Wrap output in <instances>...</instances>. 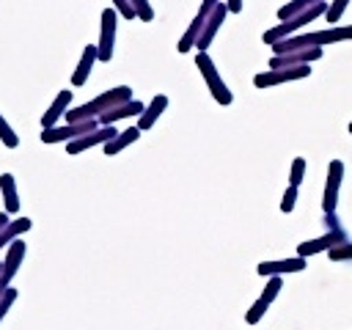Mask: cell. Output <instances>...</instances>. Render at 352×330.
I'll use <instances>...</instances> for the list:
<instances>
[{"label": "cell", "instance_id": "6da1fadb", "mask_svg": "<svg viewBox=\"0 0 352 330\" xmlns=\"http://www.w3.org/2000/svg\"><path fill=\"white\" fill-rule=\"evenodd\" d=\"M338 41H352V25H330V28H322V30L289 36V38L272 44V55H283V52H294V50H308V47L338 44Z\"/></svg>", "mask_w": 352, "mask_h": 330}, {"label": "cell", "instance_id": "7a4b0ae2", "mask_svg": "<svg viewBox=\"0 0 352 330\" xmlns=\"http://www.w3.org/2000/svg\"><path fill=\"white\" fill-rule=\"evenodd\" d=\"M129 99H132V88H129V85H116V88L99 94L96 99H91V102H85V104L69 110V113H66V124L91 121V118L99 121L102 113H107V110H113V107H118V104H124V102H129Z\"/></svg>", "mask_w": 352, "mask_h": 330}, {"label": "cell", "instance_id": "3957f363", "mask_svg": "<svg viewBox=\"0 0 352 330\" xmlns=\"http://www.w3.org/2000/svg\"><path fill=\"white\" fill-rule=\"evenodd\" d=\"M327 3H330V0H322V3H316L314 8H308V11H302V14H297V16L286 19V22H278L275 28H270V30L264 33V44L272 47V44H278V41H283V38H289V36H297L300 28H305L308 22L324 19V14H327Z\"/></svg>", "mask_w": 352, "mask_h": 330}, {"label": "cell", "instance_id": "277c9868", "mask_svg": "<svg viewBox=\"0 0 352 330\" xmlns=\"http://www.w3.org/2000/svg\"><path fill=\"white\" fill-rule=\"evenodd\" d=\"M195 66H198V72L204 74L206 88H209V94H212V99H214L217 104H231V102H234V94H231V91H228V85L223 82V77H220V72H217L214 60H212L206 52H198V55H195Z\"/></svg>", "mask_w": 352, "mask_h": 330}, {"label": "cell", "instance_id": "5b68a950", "mask_svg": "<svg viewBox=\"0 0 352 330\" xmlns=\"http://www.w3.org/2000/svg\"><path fill=\"white\" fill-rule=\"evenodd\" d=\"M102 124L96 118L91 121H77V124H63V126H50V129H41V140L44 143H72L94 129H99Z\"/></svg>", "mask_w": 352, "mask_h": 330}, {"label": "cell", "instance_id": "8992f818", "mask_svg": "<svg viewBox=\"0 0 352 330\" xmlns=\"http://www.w3.org/2000/svg\"><path fill=\"white\" fill-rule=\"evenodd\" d=\"M341 182H344V162L341 160H330V165H327V182H324V192H322V214H333L336 212Z\"/></svg>", "mask_w": 352, "mask_h": 330}, {"label": "cell", "instance_id": "52a82bcc", "mask_svg": "<svg viewBox=\"0 0 352 330\" xmlns=\"http://www.w3.org/2000/svg\"><path fill=\"white\" fill-rule=\"evenodd\" d=\"M341 242H349V236H346V231H344V228L324 231L322 236H314V239L300 242V245H297V256L311 258V256H316V253H327L330 248H336V245H341Z\"/></svg>", "mask_w": 352, "mask_h": 330}, {"label": "cell", "instance_id": "ba28073f", "mask_svg": "<svg viewBox=\"0 0 352 330\" xmlns=\"http://www.w3.org/2000/svg\"><path fill=\"white\" fill-rule=\"evenodd\" d=\"M311 74V66H289V69H270L253 77L256 88H272L280 82H294V80H305Z\"/></svg>", "mask_w": 352, "mask_h": 330}, {"label": "cell", "instance_id": "9c48e42d", "mask_svg": "<svg viewBox=\"0 0 352 330\" xmlns=\"http://www.w3.org/2000/svg\"><path fill=\"white\" fill-rule=\"evenodd\" d=\"M116 28H118V11L116 8H104L102 11V25H99V60H110L113 58V44H116Z\"/></svg>", "mask_w": 352, "mask_h": 330}, {"label": "cell", "instance_id": "30bf717a", "mask_svg": "<svg viewBox=\"0 0 352 330\" xmlns=\"http://www.w3.org/2000/svg\"><path fill=\"white\" fill-rule=\"evenodd\" d=\"M322 58V47H308V50H294L283 55L270 58V69H289V66H311L314 60Z\"/></svg>", "mask_w": 352, "mask_h": 330}, {"label": "cell", "instance_id": "8fae6325", "mask_svg": "<svg viewBox=\"0 0 352 330\" xmlns=\"http://www.w3.org/2000/svg\"><path fill=\"white\" fill-rule=\"evenodd\" d=\"M116 135H118V129H116V126H99V129H94V132H88V135H82V138H77V140L66 143V151H69V154H80V151H85V148H94V146H104V143H110Z\"/></svg>", "mask_w": 352, "mask_h": 330}, {"label": "cell", "instance_id": "7c38bea8", "mask_svg": "<svg viewBox=\"0 0 352 330\" xmlns=\"http://www.w3.org/2000/svg\"><path fill=\"white\" fill-rule=\"evenodd\" d=\"M305 267H308V258L292 256V258H280V261H261V264H256V272L264 278H272V275H286V272H302Z\"/></svg>", "mask_w": 352, "mask_h": 330}, {"label": "cell", "instance_id": "4fadbf2b", "mask_svg": "<svg viewBox=\"0 0 352 330\" xmlns=\"http://www.w3.org/2000/svg\"><path fill=\"white\" fill-rule=\"evenodd\" d=\"M226 14H228V8H226V3H217L214 8H212V14L206 16V25H204V30H201V38H198V52H206V47L212 44V38H214V33L220 30V22L226 19Z\"/></svg>", "mask_w": 352, "mask_h": 330}, {"label": "cell", "instance_id": "5bb4252c", "mask_svg": "<svg viewBox=\"0 0 352 330\" xmlns=\"http://www.w3.org/2000/svg\"><path fill=\"white\" fill-rule=\"evenodd\" d=\"M143 110H146V104H143V102L129 99V102H124V104H118V107H113V110L102 113V116H99V124H102V126H113L116 121L129 118V116H140Z\"/></svg>", "mask_w": 352, "mask_h": 330}, {"label": "cell", "instance_id": "9a60e30c", "mask_svg": "<svg viewBox=\"0 0 352 330\" xmlns=\"http://www.w3.org/2000/svg\"><path fill=\"white\" fill-rule=\"evenodd\" d=\"M69 104H72V91H60L55 99H52V104H50V110L41 116V129H50V126H58V118L60 116H66L69 113Z\"/></svg>", "mask_w": 352, "mask_h": 330}, {"label": "cell", "instance_id": "2e32d148", "mask_svg": "<svg viewBox=\"0 0 352 330\" xmlns=\"http://www.w3.org/2000/svg\"><path fill=\"white\" fill-rule=\"evenodd\" d=\"M165 110H168V96H165V94H157V96L146 104V110L138 116V129H140V132L151 129V126H154V121H157Z\"/></svg>", "mask_w": 352, "mask_h": 330}, {"label": "cell", "instance_id": "e0dca14e", "mask_svg": "<svg viewBox=\"0 0 352 330\" xmlns=\"http://www.w3.org/2000/svg\"><path fill=\"white\" fill-rule=\"evenodd\" d=\"M96 60H99V50H96V44H88V47L82 50V58H80L74 74H72V85H82V82L88 80V74H91V69H94Z\"/></svg>", "mask_w": 352, "mask_h": 330}, {"label": "cell", "instance_id": "ac0fdd59", "mask_svg": "<svg viewBox=\"0 0 352 330\" xmlns=\"http://www.w3.org/2000/svg\"><path fill=\"white\" fill-rule=\"evenodd\" d=\"M206 16H209V14H201V11L195 14V19L190 22V28H187V30H184V36L179 38V47H176L179 52H190V47H195V44H198L201 30H204V25H206Z\"/></svg>", "mask_w": 352, "mask_h": 330}, {"label": "cell", "instance_id": "d6986e66", "mask_svg": "<svg viewBox=\"0 0 352 330\" xmlns=\"http://www.w3.org/2000/svg\"><path fill=\"white\" fill-rule=\"evenodd\" d=\"M138 138H140V129H138V126H126V129H124V132H118L110 143H104V146H102V151H104L107 157H113V154L124 151L129 143H135Z\"/></svg>", "mask_w": 352, "mask_h": 330}, {"label": "cell", "instance_id": "ffe728a7", "mask_svg": "<svg viewBox=\"0 0 352 330\" xmlns=\"http://www.w3.org/2000/svg\"><path fill=\"white\" fill-rule=\"evenodd\" d=\"M0 192H3V201H6V212H16L19 209V198H16V184H14V176L11 173H0Z\"/></svg>", "mask_w": 352, "mask_h": 330}, {"label": "cell", "instance_id": "44dd1931", "mask_svg": "<svg viewBox=\"0 0 352 330\" xmlns=\"http://www.w3.org/2000/svg\"><path fill=\"white\" fill-rule=\"evenodd\" d=\"M316 3H322V0H289L286 6L278 8V19L286 22V19H292V16H297V14L308 11V8H314Z\"/></svg>", "mask_w": 352, "mask_h": 330}, {"label": "cell", "instance_id": "7402d4cb", "mask_svg": "<svg viewBox=\"0 0 352 330\" xmlns=\"http://www.w3.org/2000/svg\"><path fill=\"white\" fill-rule=\"evenodd\" d=\"M280 289H283V278H280V275H272V278H267L264 292L258 294V300H264L267 305H272V302H275V297L280 294Z\"/></svg>", "mask_w": 352, "mask_h": 330}, {"label": "cell", "instance_id": "603a6c76", "mask_svg": "<svg viewBox=\"0 0 352 330\" xmlns=\"http://www.w3.org/2000/svg\"><path fill=\"white\" fill-rule=\"evenodd\" d=\"M349 3H352V0H330V3H327V14H324V22L336 25V22L344 16V11H346Z\"/></svg>", "mask_w": 352, "mask_h": 330}, {"label": "cell", "instance_id": "cb8c5ba5", "mask_svg": "<svg viewBox=\"0 0 352 330\" xmlns=\"http://www.w3.org/2000/svg\"><path fill=\"white\" fill-rule=\"evenodd\" d=\"M305 179V160L302 157H294L292 160V168H289V184L292 187H300Z\"/></svg>", "mask_w": 352, "mask_h": 330}, {"label": "cell", "instance_id": "d4e9b609", "mask_svg": "<svg viewBox=\"0 0 352 330\" xmlns=\"http://www.w3.org/2000/svg\"><path fill=\"white\" fill-rule=\"evenodd\" d=\"M327 258L336 261V264H341V261H352V242H341V245L330 248V250H327Z\"/></svg>", "mask_w": 352, "mask_h": 330}, {"label": "cell", "instance_id": "484cf974", "mask_svg": "<svg viewBox=\"0 0 352 330\" xmlns=\"http://www.w3.org/2000/svg\"><path fill=\"white\" fill-rule=\"evenodd\" d=\"M297 195H300V187H292V184H289V187L283 190V198H280V212H283V214H289V212L294 209Z\"/></svg>", "mask_w": 352, "mask_h": 330}, {"label": "cell", "instance_id": "4316f807", "mask_svg": "<svg viewBox=\"0 0 352 330\" xmlns=\"http://www.w3.org/2000/svg\"><path fill=\"white\" fill-rule=\"evenodd\" d=\"M267 308H270V305H267L264 300H256V302L248 308V314H245V322H248V324H256V322H261V316L267 314Z\"/></svg>", "mask_w": 352, "mask_h": 330}, {"label": "cell", "instance_id": "83f0119b", "mask_svg": "<svg viewBox=\"0 0 352 330\" xmlns=\"http://www.w3.org/2000/svg\"><path fill=\"white\" fill-rule=\"evenodd\" d=\"M0 140L8 146V148H16L19 146V138H16V132L8 126V121L0 116Z\"/></svg>", "mask_w": 352, "mask_h": 330}, {"label": "cell", "instance_id": "f1b7e54d", "mask_svg": "<svg viewBox=\"0 0 352 330\" xmlns=\"http://www.w3.org/2000/svg\"><path fill=\"white\" fill-rule=\"evenodd\" d=\"M129 6L135 8L138 19H143V22H151V19H154V11H151L148 0H129Z\"/></svg>", "mask_w": 352, "mask_h": 330}, {"label": "cell", "instance_id": "f546056e", "mask_svg": "<svg viewBox=\"0 0 352 330\" xmlns=\"http://www.w3.org/2000/svg\"><path fill=\"white\" fill-rule=\"evenodd\" d=\"M14 300H16V289H8V292L3 294V300H0V322H3V316L8 314V308L14 305Z\"/></svg>", "mask_w": 352, "mask_h": 330}, {"label": "cell", "instance_id": "4dcf8cb0", "mask_svg": "<svg viewBox=\"0 0 352 330\" xmlns=\"http://www.w3.org/2000/svg\"><path fill=\"white\" fill-rule=\"evenodd\" d=\"M226 8H228L231 14H239V11H242V0H226Z\"/></svg>", "mask_w": 352, "mask_h": 330}, {"label": "cell", "instance_id": "1f68e13d", "mask_svg": "<svg viewBox=\"0 0 352 330\" xmlns=\"http://www.w3.org/2000/svg\"><path fill=\"white\" fill-rule=\"evenodd\" d=\"M220 0H204V6H201V14H212V8L217 6Z\"/></svg>", "mask_w": 352, "mask_h": 330}, {"label": "cell", "instance_id": "d6a6232c", "mask_svg": "<svg viewBox=\"0 0 352 330\" xmlns=\"http://www.w3.org/2000/svg\"><path fill=\"white\" fill-rule=\"evenodd\" d=\"M8 223H11V220H8V212H0V231H3Z\"/></svg>", "mask_w": 352, "mask_h": 330}, {"label": "cell", "instance_id": "836d02e7", "mask_svg": "<svg viewBox=\"0 0 352 330\" xmlns=\"http://www.w3.org/2000/svg\"><path fill=\"white\" fill-rule=\"evenodd\" d=\"M349 135H352V121H349Z\"/></svg>", "mask_w": 352, "mask_h": 330}, {"label": "cell", "instance_id": "e575fe53", "mask_svg": "<svg viewBox=\"0 0 352 330\" xmlns=\"http://www.w3.org/2000/svg\"><path fill=\"white\" fill-rule=\"evenodd\" d=\"M0 270H3V261H0Z\"/></svg>", "mask_w": 352, "mask_h": 330}]
</instances>
